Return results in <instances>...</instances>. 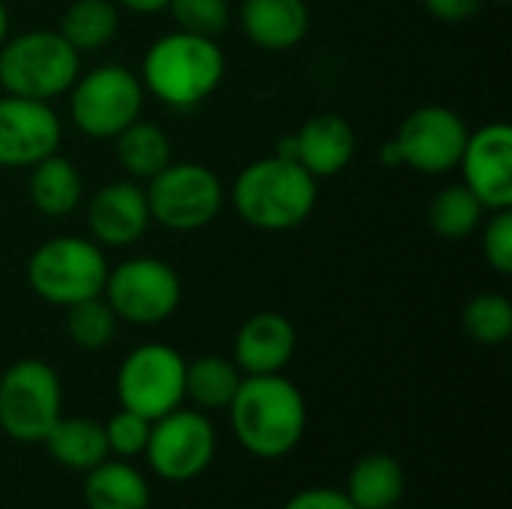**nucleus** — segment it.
Segmentation results:
<instances>
[{"mask_svg":"<svg viewBox=\"0 0 512 509\" xmlns=\"http://www.w3.org/2000/svg\"><path fill=\"white\" fill-rule=\"evenodd\" d=\"M150 219L168 231L192 234L207 228L225 204V186L219 174L201 162H168L147 180Z\"/></svg>","mask_w":512,"mask_h":509,"instance_id":"8","label":"nucleus"},{"mask_svg":"<svg viewBox=\"0 0 512 509\" xmlns=\"http://www.w3.org/2000/svg\"><path fill=\"white\" fill-rule=\"evenodd\" d=\"M117 165L132 180H150L171 162V138L150 120H132L120 135L111 138Z\"/></svg>","mask_w":512,"mask_h":509,"instance_id":"23","label":"nucleus"},{"mask_svg":"<svg viewBox=\"0 0 512 509\" xmlns=\"http://www.w3.org/2000/svg\"><path fill=\"white\" fill-rule=\"evenodd\" d=\"M297 354V327L279 312L249 315L234 336V363L243 375H279Z\"/></svg>","mask_w":512,"mask_h":509,"instance_id":"16","label":"nucleus"},{"mask_svg":"<svg viewBox=\"0 0 512 509\" xmlns=\"http://www.w3.org/2000/svg\"><path fill=\"white\" fill-rule=\"evenodd\" d=\"M231 432L237 444L255 459L291 456L309 423L306 399L294 381L279 375H243L231 405Z\"/></svg>","mask_w":512,"mask_h":509,"instance_id":"1","label":"nucleus"},{"mask_svg":"<svg viewBox=\"0 0 512 509\" xmlns=\"http://www.w3.org/2000/svg\"><path fill=\"white\" fill-rule=\"evenodd\" d=\"M387 509H405V507H402V504H396V507H387Z\"/></svg>","mask_w":512,"mask_h":509,"instance_id":"37","label":"nucleus"},{"mask_svg":"<svg viewBox=\"0 0 512 509\" xmlns=\"http://www.w3.org/2000/svg\"><path fill=\"white\" fill-rule=\"evenodd\" d=\"M243 372L222 354H204L186 363V399L198 411H228Z\"/></svg>","mask_w":512,"mask_h":509,"instance_id":"24","label":"nucleus"},{"mask_svg":"<svg viewBox=\"0 0 512 509\" xmlns=\"http://www.w3.org/2000/svg\"><path fill=\"white\" fill-rule=\"evenodd\" d=\"M294 144H297V162L315 180L342 174L357 153V135L351 123L342 114H330V111L309 117L300 126V132H294Z\"/></svg>","mask_w":512,"mask_h":509,"instance_id":"17","label":"nucleus"},{"mask_svg":"<svg viewBox=\"0 0 512 509\" xmlns=\"http://www.w3.org/2000/svg\"><path fill=\"white\" fill-rule=\"evenodd\" d=\"M114 3L135 15H156V12H165L171 0H114Z\"/></svg>","mask_w":512,"mask_h":509,"instance_id":"34","label":"nucleus"},{"mask_svg":"<svg viewBox=\"0 0 512 509\" xmlns=\"http://www.w3.org/2000/svg\"><path fill=\"white\" fill-rule=\"evenodd\" d=\"M165 12H171L177 30L210 36V39H219L231 24L228 0H171Z\"/></svg>","mask_w":512,"mask_h":509,"instance_id":"29","label":"nucleus"},{"mask_svg":"<svg viewBox=\"0 0 512 509\" xmlns=\"http://www.w3.org/2000/svg\"><path fill=\"white\" fill-rule=\"evenodd\" d=\"M237 21L252 45L264 51H288L306 39L312 12L306 0H243Z\"/></svg>","mask_w":512,"mask_h":509,"instance_id":"18","label":"nucleus"},{"mask_svg":"<svg viewBox=\"0 0 512 509\" xmlns=\"http://www.w3.org/2000/svg\"><path fill=\"white\" fill-rule=\"evenodd\" d=\"M117 402L150 423L186 402V360L165 342H144L117 369Z\"/></svg>","mask_w":512,"mask_h":509,"instance_id":"10","label":"nucleus"},{"mask_svg":"<svg viewBox=\"0 0 512 509\" xmlns=\"http://www.w3.org/2000/svg\"><path fill=\"white\" fill-rule=\"evenodd\" d=\"M102 297L117 321L132 327H156L180 309L183 282L168 261L135 255L108 270Z\"/></svg>","mask_w":512,"mask_h":509,"instance_id":"9","label":"nucleus"},{"mask_svg":"<svg viewBox=\"0 0 512 509\" xmlns=\"http://www.w3.org/2000/svg\"><path fill=\"white\" fill-rule=\"evenodd\" d=\"M81 195H84L81 171L60 150L39 159L36 165H30L27 198H30L33 210H39L42 216L60 219V216L75 213L81 207Z\"/></svg>","mask_w":512,"mask_h":509,"instance_id":"19","label":"nucleus"},{"mask_svg":"<svg viewBox=\"0 0 512 509\" xmlns=\"http://www.w3.org/2000/svg\"><path fill=\"white\" fill-rule=\"evenodd\" d=\"M69 120L75 129L93 141H108L120 135L144 108V84L138 72L123 63H99L69 87Z\"/></svg>","mask_w":512,"mask_h":509,"instance_id":"6","label":"nucleus"},{"mask_svg":"<svg viewBox=\"0 0 512 509\" xmlns=\"http://www.w3.org/2000/svg\"><path fill=\"white\" fill-rule=\"evenodd\" d=\"M486 207L480 204V198L465 186V183H453V186H444L432 204H429V225L438 237H447V240H465L471 237L483 219H486Z\"/></svg>","mask_w":512,"mask_h":509,"instance_id":"26","label":"nucleus"},{"mask_svg":"<svg viewBox=\"0 0 512 509\" xmlns=\"http://www.w3.org/2000/svg\"><path fill=\"white\" fill-rule=\"evenodd\" d=\"M117 315L105 303V297L81 300L66 309V336L81 351H102L117 336Z\"/></svg>","mask_w":512,"mask_h":509,"instance_id":"27","label":"nucleus"},{"mask_svg":"<svg viewBox=\"0 0 512 509\" xmlns=\"http://www.w3.org/2000/svg\"><path fill=\"white\" fill-rule=\"evenodd\" d=\"M63 414V384L51 363L24 357L0 375V432L18 444H42Z\"/></svg>","mask_w":512,"mask_h":509,"instance_id":"7","label":"nucleus"},{"mask_svg":"<svg viewBox=\"0 0 512 509\" xmlns=\"http://www.w3.org/2000/svg\"><path fill=\"white\" fill-rule=\"evenodd\" d=\"M63 123L51 102L0 96V168H30L60 150Z\"/></svg>","mask_w":512,"mask_h":509,"instance_id":"13","label":"nucleus"},{"mask_svg":"<svg viewBox=\"0 0 512 509\" xmlns=\"http://www.w3.org/2000/svg\"><path fill=\"white\" fill-rule=\"evenodd\" d=\"M216 456V429L198 408H174L153 420L144 459L150 471L165 483L198 480Z\"/></svg>","mask_w":512,"mask_h":509,"instance_id":"11","label":"nucleus"},{"mask_svg":"<svg viewBox=\"0 0 512 509\" xmlns=\"http://www.w3.org/2000/svg\"><path fill=\"white\" fill-rule=\"evenodd\" d=\"M378 156H381V162H384V165H402V162H399V150H396L393 138L381 144V153H378Z\"/></svg>","mask_w":512,"mask_h":509,"instance_id":"35","label":"nucleus"},{"mask_svg":"<svg viewBox=\"0 0 512 509\" xmlns=\"http://www.w3.org/2000/svg\"><path fill=\"white\" fill-rule=\"evenodd\" d=\"M120 30V12L114 0H72L60 18V36L78 51L105 48Z\"/></svg>","mask_w":512,"mask_h":509,"instance_id":"25","label":"nucleus"},{"mask_svg":"<svg viewBox=\"0 0 512 509\" xmlns=\"http://www.w3.org/2000/svg\"><path fill=\"white\" fill-rule=\"evenodd\" d=\"M462 327L477 345H504L512 336V303L504 294H477L462 312Z\"/></svg>","mask_w":512,"mask_h":509,"instance_id":"28","label":"nucleus"},{"mask_svg":"<svg viewBox=\"0 0 512 509\" xmlns=\"http://www.w3.org/2000/svg\"><path fill=\"white\" fill-rule=\"evenodd\" d=\"M462 183L492 210L512 207V129L510 123L495 120L468 135L465 153L459 159Z\"/></svg>","mask_w":512,"mask_h":509,"instance_id":"14","label":"nucleus"},{"mask_svg":"<svg viewBox=\"0 0 512 509\" xmlns=\"http://www.w3.org/2000/svg\"><path fill=\"white\" fill-rule=\"evenodd\" d=\"M105 249L78 234H60L39 243L27 258V285L30 291L60 309H69L81 300L102 297L108 279Z\"/></svg>","mask_w":512,"mask_h":509,"instance_id":"4","label":"nucleus"},{"mask_svg":"<svg viewBox=\"0 0 512 509\" xmlns=\"http://www.w3.org/2000/svg\"><path fill=\"white\" fill-rule=\"evenodd\" d=\"M237 216L258 231L300 228L318 204V180L285 156H264L249 162L231 186Z\"/></svg>","mask_w":512,"mask_h":509,"instance_id":"3","label":"nucleus"},{"mask_svg":"<svg viewBox=\"0 0 512 509\" xmlns=\"http://www.w3.org/2000/svg\"><path fill=\"white\" fill-rule=\"evenodd\" d=\"M81 72V54L60 30H24L0 45V87L9 96L54 102Z\"/></svg>","mask_w":512,"mask_h":509,"instance_id":"5","label":"nucleus"},{"mask_svg":"<svg viewBox=\"0 0 512 509\" xmlns=\"http://www.w3.org/2000/svg\"><path fill=\"white\" fill-rule=\"evenodd\" d=\"M486 0H423L429 15L438 21H468L483 9Z\"/></svg>","mask_w":512,"mask_h":509,"instance_id":"33","label":"nucleus"},{"mask_svg":"<svg viewBox=\"0 0 512 509\" xmlns=\"http://www.w3.org/2000/svg\"><path fill=\"white\" fill-rule=\"evenodd\" d=\"M405 471L387 453H366L348 471L345 495L357 509H387L405 498Z\"/></svg>","mask_w":512,"mask_h":509,"instance_id":"22","label":"nucleus"},{"mask_svg":"<svg viewBox=\"0 0 512 509\" xmlns=\"http://www.w3.org/2000/svg\"><path fill=\"white\" fill-rule=\"evenodd\" d=\"M483 258L495 273H512V207L489 213V222L483 225Z\"/></svg>","mask_w":512,"mask_h":509,"instance_id":"31","label":"nucleus"},{"mask_svg":"<svg viewBox=\"0 0 512 509\" xmlns=\"http://www.w3.org/2000/svg\"><path fill=\"white\" fill-rule=\"evenodd\" d=\"M138 78L144 93H153V99L174 111H186L219 90L225 78V51L210 36L171 30L150 42Z\"/></svg>","mask_w":512,"mask_h":509,"instance_id":"2","label":"nucleus"},{"mask_svg":"<svg viewBox=\"0 0 512 509\" xmlns=\"http://www.w3.org/2000/svg\"><path fill=\"white\" fill-rule=\"evenodd\" d=\"M147 192L138 180H111L99 186L87 201V228L90 240L102 249H126L138 243L150 228Z\"/></svg>","mask_w":512,"mask_h":509,"instance_id":"15","label":"nucleus"},{"mask_svg":"<svg viewBox=\"0 0 512 509\" xmlns=\"http://www.w3.org/2000/svg\"><path fill=\"white\" fill-rule=\"evenodd\" d=\"M282 509H357L342 489H330V486H315V489H303L297 495H291Z\"/></svg>","mask_w":512,"mask_h":509,"instance_id":"32","label":"nucleus"},{"mask_svg":"<svg viewBox=\"0 0 512 509\" xmlns=\"http://www.w3.org/2000/svg\"><path fill=\"white\" fill-rule=\"evenodd\" d=\"M468 135H471L468 123L453 108L420 105L402 120L393 144L399 150L402 165L426 177H441L459 168Z\"/></svg>","mask_w":512,"mask_h":509,"instance_id":"12","label":"nucleus"},{"mask_svg":"<svg viewBox=\"0 0 512 509\" xmlns=\"http://www.w3.org/2000/svg\"><path fill=\"white\" fill-rule=\"evenodd\" d=\"M45 453L63 465L66 471H78L87 474L90 468H96L99 462H105L108 453V441H105V426L93 417H63L48 429V435L42 438Z\"/></svg>","mask_w":512,"mask_h":509,"instance_id":"21","label":"nucleus"},{"mask_svg":"<svg viewBox=\"0 0 512 509\" xmlns=\"http://www.w3.org/2000/svg\"><path fill=\"white\" fill-rule=\"evenodd\" d=\"M9 39V12H6V3L0 0V45Z\"/></svg>","mask_w":512,"mask_h":509,"instance_id":"36","label":"nucleus"},{"mask_svg":"<svg viewBox=\"0 0 512 509\" xmlns=\"http://www.w3.org/2000/svg\"><path fill=\"white\" fill-rule=\"evenodd\" d=\"M102 426H105L108 453H114L117 459H129V462L144 456V447H147V438H150V426H153L147 417L120 408Z\"/></svg>","mask_w":512,"mask_h":509,"instance_id":"30","label":"nucleus"},{"mask_svg":"<svg viewBox=\"0 0 512 509\" xmlns=\"http://www.w3.org/2000/svg\"><path fill=\"white\" fill-rule=\"evenodd\" d=\"M87 509H150V483L129 459H105L84 474Z\"/></svg>","mask_w":512,"mask_h":509,"instance_id":"20","label":"nucleus"}]
</instances>
